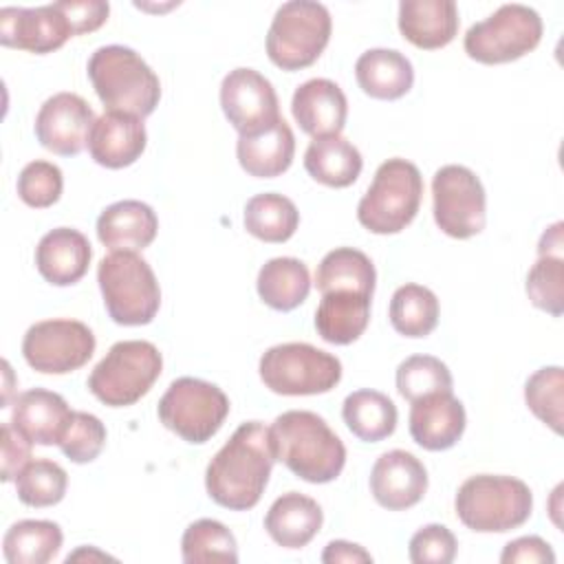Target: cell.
<instances>
[{
  "label": "cell",
  "mask_w": 564,
  "mask_h": 564,
  "mask_svg": "<svg viewBox=\"0 0 564 564\" xmlns=\"http://www.w3.org/2000/svg\"><path fill=\"white\" fill-rule=\"evenodd\" d=\"M275 452L271 432L260 421H247L216 452L205 471L209 498L231 511L256 507L264 494Z\"/></svg>",
  "instance_id": "1"
},
{
  "label": "cell",
  "mask_w": 564,
  "mask_h": 564,
  "mask_svg": "<svg viewBox=\"0 0 564 564\" xmlns=\"http://www.w3.org/2000/svg\"><path fill=\"white\" fill-rule=\"evenodd\" d=\"M275 460L297 478L324 485L335 480L346 465V447L328 423L308 410H289L269 427Z\"/></svg>",
  "instance_id": "2"
},
{
  "label": "cell",
  "mask_w": 564,
  "mask_h": 564,
  "mask_svg": "<svg viewBox=\"0 0 564 564\" xmlns=\"http://www.w3.org/2000/svg\"><path fill=\"white\" fill-rule=\"evenodd\" d=\"M86 70L106 112H126L143 119L159 106L161 82L130 46H99L90 55Z\"/></svg>",
  "instance_id": "3"
},
{
  "label": "cell",
  "mask_w": 564,
  "mask_h": 564,
  "mask_svg": "<svg viewBox=\"0 0 564 564\" xmlns=\"http://www.w3.org/2000/svg\"><path fill=\"white\" fill-rule=\"evenodd\" d=\"M458 520L476 533H505L522 527L533 511L529 485L513 476H469L456 491Z\"/></svg>",
  "instance_id": "4"
},
{
  "label": "cell",
  "mask_w": 564,
  "mask_h": 564,
  "mask_svg": "<svg viewBox=\"0 0 564 564\" xmlns=\"http://www.w3.org/2000/svg\"><path fill=\"white\" fill-rule=\"evenodd\" d=\"M106 311L115 324L143 326L161 306V289L152 267L137 251H112L97 267Z\"/></svg>",
  "instance_id": "5"
},
{
  "label": "cell",
  "mask_w": 564,
  "mask_h": 564,
  "mask_svg": "<svg viewBox=\"0 0 564 564\" xmlns=\"http://www.w3.org/2000/svg\"><path fill=\"white\" fill-rule=\"evenodd\" d=\"M423 198V176L405 159L383 161L357 205V220L372 234H399L416 216Z\"/></svg>",
  "instance_id": "6"
},
{
  "label": "cell",
  "mask_w": 564,
  "mask_h": 564,
  "mask_svg": "<svg viewBox=\"0 0 564 564\" xmlns=\"http://www.w3.org/2000/svg\"><path fill=\"white\" fill-rule=\"evenodd\" d=\"M163 368L159 348L145 339H123L88 375V390L110 408H126L150 392Z\"/></svg>",
  "instance_id": "7"
},
{
  "label": "cell",
  "mask_w": 564,
  "mask_h": 564,
  "mask_svg": "<svg viewBox=\"0 0 564 564\" xmlns=\"http://www.w3.org/2000/svg\"><path fill=\"white\" fill-rule=\"evenodd\" d=\"M333 20L315 0L284 2L267 33V55L282 70H300L317 62L330 40Z\"/></svg>",
  "instance_id": "8"
},
{
  "label": "cell",
  "mask_w": 564,
  "mask_h": 564,
  "mask_svg": "<svg viewBox=\"0 0 564 564\" xmlns=\"http://www.w3.org/2000/svg\"><path fill=\"white\" fill-rule=\"evenodd\" d=\"M260 379L275 394H324L339 383L341 361L304 341L278 344L260 357Z\"/></svg>",
  "instance_id": "9"
},
{
  "label": "cell",
  "mask_w": 564,
  "mask_h": 564,
  "mask_svg": "<svg viewBox=\"0 0 564 564\" xmlns=\"http://www.w3.org/2000/svg\"><path fill=\"white\" fill-rule=\"evenodd\" d=\"M542 18L527 4H502L465 33V53L480 64H507L531 53L542 40Z\"/></svg>",
  "instance_id": "10"
},
{
  "label": "cell",
  "mask_w": 564,
  "mask_h": 564,
  "mask_svg": "<svg viewBox=\"0 0 564 564\" xmlns=\"http://www.w3.org/2000/svg\"><path fill=\"white\" fill-rule=\"evenodd\" d=\"M156 412L170 432L192 445H200L223 427L229 414V399L216 383L181 377L170 383Z\"/></svg>",
  "instance_id": "11"
},
{
  "label": "cell",
  "mask_w": 564,
  "mask_h": 564,
  "mask_svg": "<svg viewBox=\"0 0 564 564\" xmlns=\"http://www.w3.org/2000/svg\"><path fill=\"white\" fill-rule=\"evenodd\" d=\"M432 212L438 229L465 240L485 229L487 196L480 178L465 165H443L432 178Z\"/></svg>",
  "instance_id": "12"
},
{
  "label": "cell",
  "mask_w": 564,
  "mask_h": 564,
  "mask_svg": "<svg viewBox=\"0 0 564 564\" xmlns=\"http://www.w3.org/2000/svg\"><path fill=\"white\" fill-rule=\"evenodd\" d=\"M95 344V335L84 322L42 319L24 333L22 355L37 372L66 375L88 364Z\"/></svg>",
  "instance_id": "13"
},
{
  "label": "cell",
  "mask_w": 564,
  "mask_h": 564,
  "mask_svg": "<svg viewBox=\"0 0 564 564\" xmlns=\"http://www.w3.org/2000/svg\"><path fill=\"white\" fill-rule=\"evenodd\" d=\"M220 106L238 134L258 132L280 119L278 95L271 82L253 68H234L220 84Z\"/></svg>",
  "instance_id": "14"
},
{
  "label": "cell",
  "mask_w": 564,
  "mask_h": 564,
  "mask_svg": "<svg viewBox=\"0 0 564 564\" xmlns=\"http://www.w3.org/2000/svg\"><path fill=\"white\" fill-rule=\"evenodd\" d=\"M73 35V24L59 9V2L0 9V42L9 48L44 55L64 46Z\"/></svg>",
  "instance_id": "15"
},
{
  "label": "cell",
  "mask_w": 564,
  "mask_h": 564,
  "mask_svg": "<svg viewBox=\"0 0 564 564\" xmlns=\"http://www.w3.org/2000/svg\"><path fill=\"white\" fill-rule=\"evenodd\" d=\"M95 119L97 117L84 97L75 93H57L40 106L35 137L42 148L59 156H75L88 145Z\"/></svg>",
  "instance_id": "16"
},
{
  "label": "cell",
  "mask_w": 564,
  "mask_h": 564,
  "mask_svg": "<svg viewBox=\"0 0 564 564\" xmlns=\"http://www.w3.org/2000/svg\"><path fill=\"white\" fill-rule=\"evenodd\" d=\"M427 491L425 465L405 449L381 454L370 471V494L388 511L414 507Z\"/></svg>",
  "instance_id": "17"
},
{
  "label": "cell",
  "mask_w": 564,
  "mask_h": 564,
  "mask_svg": "<svg viewBox=\"0 0 564 564\" xmlns=\"http://www.w3.org/2000/svg\"><path fill=\"white\" fill-rule=\"evenodd\" d=\"M408 421L412 441L430 452L454 447L467 425L465 408L452 392H434L412 401Z\"/></svg>",
  "instance_id": "18"
},
{
  "label": "cell",
  "mask_w": 564,
  "mask_h": 564,
  "mask_svg": "<svg viewBox=\"0 0 564 564\" xmlns=\"http://www.w3.org/2000/svg\"><path fill=\"white\" fill-rule=\"evenodd\" d=\"M148 132L141 117L126 112H104L95 119L88 137V152L95 163L108 170L132 165L145 150Z\"/></svg>",
  "instance_id": "19"
},
{
  "label": "cell",
  "mask_w": 564,
  "mask_h": 564,
  "mask_svg": "<svg viewBox=\"0 0 564 564\" xmlns=\"http://www.w3.org/2000/svg\"><path fill=\"white\" fill-rule=\"evenodd\" d=\"M291 112L297 126L313 139L330 137L344 130L348 117V101L344 90L335 82L315 77L295 88L291 99Z\"/></svg>",
  "instance_id": "20"
},
{
  "label": "cell",
  "mask_w": 564,
  "mask_h": 564,
  "mask_svg": "<svg viewBox=\"0 0 564 564\" xmlns=\"http://www.w3.org/2000/svg\"><path fill=\"white\" fill-rule=\"evenodd\" d=\"M73 410L62 394L33 388L15 397L11 425L35 445H59Z\"/></svg>",
  "instance_id": "21"
},
{
  "label": "cell",
  "mask_w": 564,
  "mask_h": 564,
  "mask_svg": "<svg viewBox=\"0 0 564 564\" xmlns=\"http://www.w3.org/2000/svg\"><path fill=\"white\" fill-rule=\"evenodd\" d=\"M93 249L88 238L70 227H57L44 234L35 247V267L40 275L55 286L79 282L90 264Z\"/></svg>",
  "instance_id": "22"
},
{
  "label": "cell",
  "mask_w": 564,
  "mask_h": 564,
  "mask_svg": "<svg viewBox=\"0 0 564 564\" xmlns=\"http://www.w3.org/2000/svg\"><path fill=\"white\" fill-rule=\"evenodd\" d=\"M159 218L148 203L126 198L108 205L97 218V238L110 251H141L156 238Z\"/></svg>",
  "instance_id": "23"
},
{
  "label": "cell",
  "mask_w": 564,
  "mask_h": 564,
  "mask_svg": "<svg viewBox=\"0 0 564 564\" xmlns=\"http://www.w3.org/2000/svg\"><path fill=\"white\" fill-rule=\"evenodd\" d=\"M295 137L291 126L280 117L275 123L240 134L236 143V156L240 167L256 178H273L286 172L293 163Z\"/></svg>",
  "instance_id": "24"
},
{
  "label": "cell",
  "mask_w": 564,
  "mask_h": 564,
  "mask_svg": "<svg viewBox=\"0 0 564 564\" xmlns=\"http://www.w3.org/2000/svg\"><path fill=\"white\" fill-rule=\"evenodd\" d=\"M399 31L419 48H443L458 33V7L454 0H403Z\"/></svg>",
  "instance_id": "25"
},
{
  "label": "cell",
  "mask_w": 564,
  "mask_h": 564,
  "mask_svg": "<svg viewBox=\"0 0 564 564\" xmlns=\"http://www.w3.org/2000/svg\"><path fill=\"white\" fill-rule=\"evenodd\" d=\"M322 507L297 491L282 494L273 500L264 516V529L271 540L284 549L306 546L322 529Z\"/></svg>",
  "instance_id": "26"
},
{
  "label": "cell",
  "mask_w": 564,
  "mask_h": 564,
  "mask_svg": "<svg viewBox=\"0 0 564 564\" xmlns=\"http://www.w3.org/2000/svg\"><path fill=\"white\" fill-rule=\"evenodd\" d=\"M370 295L355 291L322 293L315 311V328L319 337L335 346L357 341L370 322Z\"/></svg>",
  "instance_id": "27"
},
{
  "label": "cell",
  "mask_w": 564,
  "mask_h": 564,
  "mask_svg": "<svg viewBox=\"0 0 564 564\" xmlns=\"http://www.w3.org/2000/svg\"><path fill=\"white\" fill-rule=\"evenodd\" d=\"M355 77L366 95L392 101L412 88L414 68L397 48H368L355 62Z\"/></svg>",
  "instance_id": "28"
},
{
  "label": "cell",
  "mask_w": 564,
  "mask_h": 564,
  "mask_svg": "<svg viewBox=\"0 0 564 564\" xmlns=\"http://www.w3.org/2000/svg\"><path fill=\"white\" fill-rule=\"evenodd\" d=\"M306 172L322 185L348 187L352 185L364 167L359 150L344 137H317L304 152Z\"/></svg>",
  "instance_id": "29"
},
{
  "label": "cell",
  "mask_w": 564,
  "mask_h": 564,
  "mask_svg": "<svg viewBox=\"0 0 564 564\" xmlns=\"http://www.w3.org/2000/svg\"><path fill=\"white\" fill-rule=\"evenodd\" d=\"M256 286L260 300L273 311H293L308 297V267L297 258H271L258 271Z\"/></svg>",
  "instance_id": "30"
},
{
  "label": "cell",
  "mask_w": 564,
  "mask_h": 564,
  "mask_svg": "<svg viewBox=\"0 0 564 564\" xmlns=\"http://www.w3.org/2000/svg\"><path fill=\"white\" fill-rule=\"evenodd\" d=\"M375 282L377 271L372 260L352 247H337L328 251L315 271V286L319 293L355 291L372 297Z\"/></svg>",
  "instance_id": "31"
},
{
  "label": "cell",
  "mask_w": 564,
  "mask_h": 564,
  "mask_svg": "<svg viewBox=\"0 0 564 564\" xmlns=\"http://www.w3.org/2000/svg\"><path fill=\"white\" fill-rule=\"evenodd\" d=\"M341 416L346 427L366 443L388 438L397 427V405L392 399L377 390H355L344 399Z\"/></svg>",
  "instance_id": "32"
},
{
  "label": "cell",
  "mask_w": 564,
  "mask_h": 564,
  "mask_svg": "<svg viewBox=\"0 0 564 564\" xmlns=\"http://www.w3.org/2000/svg\"><path fill=\"white\" fill-rule=\"evenodd\" d=\"M62 529L51 520H20L9 527L2 553L9 564H46L62 549Z\"/></svg>",
  "instance_id": "33"
},
{
  "label": "cell",
  "mask_w": 564,
  "mask_h": 564,
  "mask_svg": "<svg viewBox=\"0 0 564 564\" xmlns=\"http://www.w3.org/2000/svg\"><path fill=\"white\" fill-rule=\"evenodd\" d=\"M300 225L295 203L282 194H256L245 205V229L262 242H286Z\"/></svg>",
  "instance_id": "34"
},
{
  "label": "cell",
  "mask_w": 564,
  "mask_h": 564,
  "mask_svg": "<svg viewBox=\"0 0 564 564\" xmlns=\"http://www.w3.org/2000/svg\"><path fill=\"white\" fill-rule=\"evenodd\" d=\"M390 324L403 337H427L438 324V297L421 284H403L390 300Z\"/></svg>",
  "instance_id": "35"
},
{
  "label": "cell",
  "mask_w": 564,
  "mask_h": 564,
  "mask_svg": "<svg viewBox=\"0 0 564 564\" xmlns=\"http://www.w3.org/2000/svg\"><path fill=\"white\" fill-rule=\"evenodd\" d=\"M181 555L187 564L238 562V544L223 522L200 518L185 529L181 538Z\"/></svg>",
  "instance_id": "36"
},
{
  "label": "cell",
  "mask_w": 564,
  "mask_h": 564,
  "mask_svg": "<svg viewBox=\"0 0 564 564\" xmlns=\"http://www.w3.org/2000/svg\"><path fill=\"white\" fill-rule=\"evenodd\" d=\"M449 368L432 355H412L397 368V390L410 403L434 392H452Z\"/></svg>",
  "instance_id": "37"
},
{
  "label": "cell",
  "mask_w": 564,
  "mask_h": 564,
  "mask_svg": "<svg viewBox=\"0 0 564 564\" xmlns=\"http://www.w3.org/2000/svg\"><path fill=\"white\" fill-rule=\"evenodd\" d=\"M68 487V476L62 465L37 458L31 460L15 478V494L20 502L29 507H53L57 505Z\"/></svg>",
  "instance_id": "38"
},
{
  "label": "cell",
  "mask_w": 564,
  "mask_h": 564,
  "mask_svg": "<svg viewBox=\"0 0 564 564\" xmlns=\"http://www.w3.org/2000/svg\"><path fill=\"white\" fill-rule=\"evenodd\" d=\"M562 392L564 372L560 366H544L524 383V401L529 410L555 434H562Z\"/></svg>",
  "instance_id": "39"
},
{
  "label": "cell",
  "mask_w": 564,
  "mask_h": 564,
  "mask_svg": "<svg viewBox=\"0 0 564 564\" xmlns=\"http://www.w3.org/2000/svg\"><path fill=\"white\" fill-rule=\"evenodd\" d=\"M524 289L535 308L560 317L564 313V258L538 256L527 273Z\"/></svg>",
  "instance_id": "40"
},
{
  "label": "cell",
  "mask_w": 564,
  "mask_h": 564,
  "mask_svg": "<svg viewBox=\"0 0 564 564\" xmlns=\"http://www.w3.org/2000/svg\"><path fill=\"white\" fill-rule=\"evenodd\" d=\"M106 445V427L104 423L90 414V412H77L73 410V416L68 421V427L59 441V449L62 454L77 463V465H84V463H90L95 460L101 449Z\"/></svg>",
  "instance_id": "41"
},
{
  "label": "cell",
  "mask_w": 564,
  "mask_h": 564,
  "mask_svg": "<svg viewBox=\"0 0 564 564\" xmlns=\"http://www.w3.org/2000/svg\"><path fill=\"white\" fill-rule=\"evenodd\" d=\"M18 196L35 209L51 207L59 200L64 189L62 170L51 161H31L18 176Z\"/></svg>",
  "instance_id": "42"
},
{
  "label": "cell",
  "mask_w": 564,
  "mask_h": 564,
  "mask_svg": "<svg viewBox=\"0 0 564 564\" xmlns=\"http://www.w3.org/2000/svg\"><path fill=\"white\" fill-rule=\"evenodd\" d=\"M458 542L445 524H425L410 538V560L414 564H449Z\"/></svg>",
  "instance_id": "43"
},
{
  "label": "cell",
  "mask_w": 564,
  "mask_h": 564,
  "mask_svg": "<svg viewBox=\"0 0 564 564\" xmlns=\"http://www.w3.org/2000/svg\"><path fill=\"white\" fill-rule=\"evenodd\" d=\"M31 441L20 434L11 421L2 425V480H15L18 474L31 463Z\"/></svg>",
  "instance_id": "44"
},
{
  "label": "cell",
  "mask_w": 564,
  "mask_h": 564,
  "mask_svg": "<svg viewBox=\"0 0 564 564\" xmlns=\"http://www.w3.org/2000/svg\"><path fill=\"white\" fill-rule=\"evenodd\" d=\"M502 564H553L555 553L549 542L538 535H524L509 542L500 553Z\"/></svg>",
  "instance_id": "45"
},
{
  "label": "cell",
  "mask_w": 564,
  "mask_h": 564,
  "mask_svg": "<svg viewBox=\"0 0 564 564\" xmlns=\"http://www.w3.org/2000/svg\"><path fill=\"white\" fill-rule=\"evenodd\" d=\"M59 9L70 20L75 35L97 31L108 20V13H110V4L101 0H82V2L64 0L59 2Z\"/></svg>",
  "instance_id": "46"
},
{
  "label": "cell",
  "mask_w": 564,
  "mask_h": 564,
  "mask_svg": "<svg viewBox=\"0 0 564 564\" xmlns=\"http://www.w3.org/2000/svg\"><path fill=\"white\" fill-rule=\"evenodd\" d=\"M322 562L324 564H368L372 562V555L359 544H352L346 540H333L326 544L322 553Z\"/></svg>",
  "instance_id": "47"
},
{
  "label": "cell",
  "mask_w": 564,
  "mask_h": 564,
  "mask_svg": "<svg viewBox=\"0 0 564 564\" xmlns=\"http://www.w3.org/2000/svg\"><path fill=\"white\" fill-rule=\"evenodd\" d=\"M562 223L551 225L538 245V256H562V247H564V238H562Z\"/></svg>",
  "instance_id": "48"
},
{
  "label": "cell",
  "mask_w": 564,
  "mask_h": 564,
  "mask_svg": "<svg viewBox=\"0 0 564 564\" xmlns=\"http://www.w3.org/2000/svg\"><path fill=\"white\" fill-rule=\"evenodd\" d=\"M84 557H88V560H93V557H99V560H112V557H110V555H106V553H99V551H88V549L84 546V549H79V551L70 553V555L66 557V562L70 564V562H77V560H84Z\"/></svg>",
  "instance_id": "49"
}]
</instances>
